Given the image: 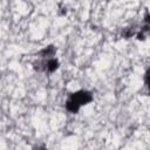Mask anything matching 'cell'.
Masks as SVG:
<instances>
[{
	"mask_svg": "<svg viewBox=\"0 0 150 150\" xmlns=\"http://www.w3.org/2000/svg\"><path fill=\"white\" fill-rule=\"evenodd\" d=\"M69 100H71L79 107H81L83 104L89 103L93 100V95H91V93H89L87 90H80V91H76V93L71 94V96L69 97Z\"/></svg>",
	"mask_w": 150,
	"mask_h": 150,
	"instance_id": "obj_1",
	"label": "cell"
},
{
	"mask_svg": "<svg viewBox=\"0 0 150 150\" xmlns=\"http://www.w3.org/2000/svg\"><path fill=\"white\" fill-rule=\"evenodd\" d=\"M54 54H55V48H54L53 46H48L47 48L42 49V50L39 53L40 57H42V59H47V57L49 59V57L54 56Z\"/></svg>",
	"mask_w": 150,
	"mask_h": 150,
	"instance_id": "obj_3",
	"label": "cell"
},
{
	"mask_svg": "<svg viewBox=\"0 0 150 150\" xmlns=\"http://www.w3.org/2000/svg\"><path fill=\"white\" fill-rule=\"evenodd\" d=\"M57 67H59V62L55 59L49 57V59L45 60V62H43V70H46V71L53 73L54 70L57 69Z\"/></svg>",
	"mask_w": 150,
	"mask_h": 150,
	"instance_id": "obj_2",
	"label": "cell"
}]
</instances>
